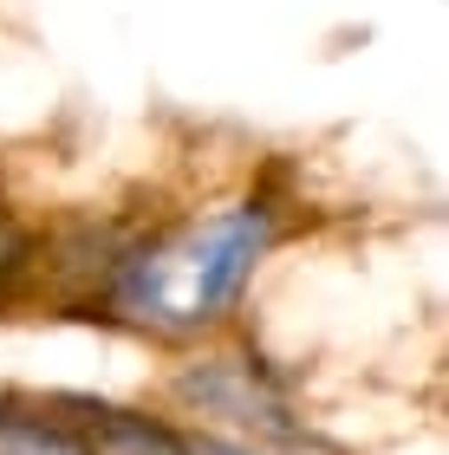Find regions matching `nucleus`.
Listing matches in <instances>:
<instances>
[{
  "label": "nucleus",
  "instance_id": "obj_3",
  "mask_svg": "<svg viewBox=\"0 0 449 455\" xmlns=\"http://www.w3.org/2000/svg\"><path fill=\"white\" fill-rule=\"evenodd\" d=\"M78 417L72 423V436L85 455H189V443L176 436V429H163L150 417H131V410H105V403H72Z\"/></svg>",
  "mask_w": 449,
  "mask_h": 455
},
{
  "label": "nucleus",
  "instance_id": "obj_4",
  "mask_svg": "<svg viewBox=\"0 0 449 455\" xmlns=\"http://www.w3.org/2000/svg\"><path fill=\"white\" fill-rule=\"evenodd\" d=\"M0 455H85L66 417L0 397Z\"/></svg>",
  "mask_w": 449,
  "mask_h": 455
},
{
  "label": "nucleus",
  "instance_id": "obj_5",
  "mask_svg": "<svg viewBox=\"0 0 449 455\" xmlns=\"http://www.w3.org/2000/svg\"><path fill=\"white\" fill-rule=\"evenodd\" d=\"M189 455H254L248 443H229V436H202V443H189Z\"/></svg>",
  "mask_w": 449,
  "mask_h": 455
},
{
  "label": "nucleus",
  "instance_id": "obj_2",
  "mask_svg": "<svg viewBox=\"0 0 449 455\" xmlns=\"http://www.w3.org/2000/svg\"><path fill=\"white\" fill-rule=\"evenodd\" d=\"M182 397H189L202 417L215 423H254V429H287V410H280L274 384L261 378L254 364L241 358H209L182 378Z\"/></svg>",
  "mask_w": 449,
  "mask_h": 455
},
{
  "label": "nucleus",
  "instance_id": "obj_1",
  "mask_svg": "<svg viewBox=\"0 0 449 455\" xmlns=\"http://www.w3.org/2000/svg\"><path fill=\"white\" fill-rule=\"evenodd\" d=\"M274 241L280 209L261 196L144 228V235H117L105 274H98V306L156 339L209 332L215 319L235 313V299L248 293L254 267L274 254Z\"/></svg>",
  "mask_w": 449,
  "mask_h": 455
}]
</instances>
